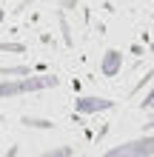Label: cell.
Masks as SVG:
<instances>
[{"mask_svg":"<svg viewBox=\"0 0 154 157\" xmlns=\"http://www.w3.org/2000/svg\"><path fill=\"white\" fill-rule=\"evenodd\" d=\"M14 75H29L26 66H9V69H0V77H14Z\"/></svg>","mask_w":154,"mask_h":157,"instance_id":"8992f818","label":"cell"},{"mask_svg":"<svg viewBox=\"0 0 154 157\" xmlns=\"http://www.w3.org/2000/svg\"><path fill=\"white\" fill-rule=\"evenodd\" d=\"M14 154H17V146H12V149H9V154H6V157H14Z\"/></svg>","mask_w":154,"mask_h":157,"instance_id":"30bf717a","label":"cell"},{"mask_svg":"<svg viewBox=\"0 0 154 157\" xmlns=\"http://www.w3.org/2000/svg\"><path fill=\"white\" fill-rule=\"evenodd\" d=\"M32 3V0H23V3H20V9H26V6H29Z\"/></svg>","mask_w":154,"mask_h":157,"instance_id":"7c38bea8","label":"cell"},{"mask_svg":"<svg viewBox=\"0 0 154 157\" xmlns=\"http://www.w3.org/2000/svg\"><path fill=\"white\" fill-rule=\"evenodd\" d=\"M3 17H6V14H3V9H0V20H3Z\"/></svg>","mask_w":154,"mask_h":157,"instance_id":"4fadbf2b","label":"cell"},{"mask_svg":"<svg viewBox=\"0 0 154 157\" xmlns=\"http://www.w3.org/2000/svg\"><path fill=\"white\" fill-rule=\"evenodd\" d=\"M151 154H154V137H137V140H129L106 151V157H151Z\"/></svg>","mask_w":154,"mask_h":157,"instance_id":"7a4b0ae2","label":"cell"},{"mask_svg":"<svg viewBox=\"0 0 154 157\" xmlns=\"http://www.w3.org/2000/svg\"><path fill=\"white\" fill-rule=\"evenodd\" d=\"M74 106H77L80 114H92V112H106V109H111L114 100H106V97H80Z\"/></svg>","mask_w":154,"mask_h":157,"instance_id":"3957f363","label":"cell"},{"mask_svg":"<svg viewBox=\"0 0 154 157\" xmlns=\"http://www.w3.org/2000/svg\"><path fill=\"white\" fill-rule=\"evenodd\" d=\"M0 52H9V54H20V52H26V46H23V43H0Z\"/></svg>","mask_w":154,"mask_h":157,"instance_id":"52a82bcc","label":"cell"},{"mask_svg":"<svg viewBox=\"0 0 154 157\" xmlns=\"http://www.w3.org/2000/svg\"><path fill=\"white\" fill-rule=\"evenodd\" d=\"M148 109H154V103H151V106H148Z\"/></svg>","mask_w":154,"mask_h":157,"instance_id":"9a60e30c","label":"cell"},{"mask_svg":"<svg viewBox=\"0 0 154 157\" xmlns=\"http://www.w3.org/2000/svg\"><path fill=\"white\" fill-rule=\"evenodd\" d=\"M26 126H34V128H54L51 120H37V117H23Z\"/></svg>","mask_w":154,"mask_h":157,"instance_id":"5b68a950","label":"cell"},{"mask_svg":"<svg viewBox=\"0 0 154 157\" xmlns=\"http://www.w3.org/2000/svg\"><path fill=\"white\" fill-rule=\"evenodd\" d=\"M57 77L54 75H40V77H20V80H3L0 83V97L9 100V97H17V94H23V91H40V89H51V86H57Z\"/></svg>","mask_w":154,"mask_h":157,"instance_id":"6da1fadb","label":"cell"},{"mask_svg":"<svg viewBox=\"0 0 154 157\" xmlns=\"http://www.w3.org/2000/svg\"><path fill=\"white\" fill-rule=\"evenodd\" d=\"M151 103H154V89H151V91H148V97H146V100H143V109H148V106H151Z\"/></svg>","mask_w":154,"mask_h":157,"instance_id":"9c48e42d","label":"cell"},{"mask_svg":"<svg viewBox=\"0 0 154 157\" xmlns=\"http://www.w3.org/2000/svg\"><path fill=\"white\" fill-rule=\"evenodd\" d=\"M143 128H146V132H148V128H154V117H151V120H148V123L143 126Z\"/></svg>","mask_w":154,"mask_h":157,"instance_id":"8fae6325","label":"cell"},{"mask_svg":"<svg viewBox=\"0 0 154 157\" xmlns=\"http://www.w3.org/2000/svg\"><path fill=\"white\" fill-rule=\"evenodd\" d=\"M151 54H154V46H151Z\"/></svg>","mask_w":154,"mask_h":157,"instance_id":"5bb4252c","label":"cell"},{"mask_svg":"<svg viewBox=\"0 0 154 157\" xmlns=\"http://www.w3.org/2000/svg\"><path fill=\"white\" fill-rule=\"evenodd\" d=\"M69 154H71V149H69V146H63V149H54V151H46L43 157H69Z\"/></svg>","mask_w":154,"mask_h":157,"instance_id":"ba28073f","label":"cell"},{"mask_svg":"<svg viewBox=\"0 0 154 157\" xmlns=\"http://www.w3.org/2000/svg\"><path fill=\"white\" fill-rule=\"evenodd\" d=\"M120 71V52H106V57H103V75H117Z\"/></svg>","mask_w":154,"mask_h":157,"instance_id":"277c9868","label":"cell"}]
</instances>
